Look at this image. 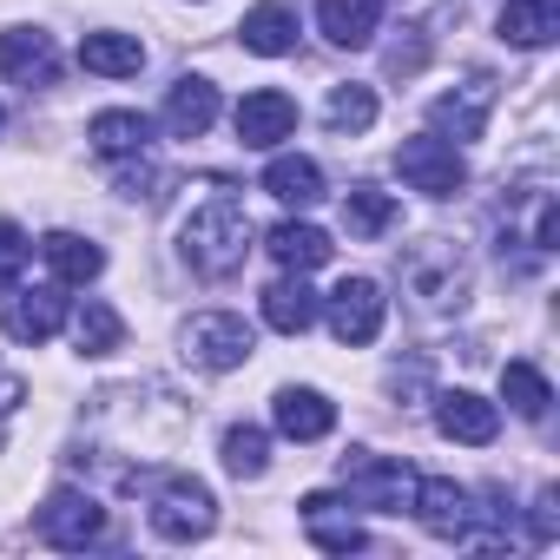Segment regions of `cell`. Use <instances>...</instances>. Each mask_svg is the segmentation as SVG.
<instances>
[{
  "instance_id": "obj_1",
  "label": "cell",
  "mask_w": 560,
  "mask_h": 560,
  "mask_svg": "<svg viewBox=\"0 0 560 560\" xmlns=\"http://www.w3.org/2000/svg\"><path fill=\"white\" fill-rule=\"evenodd\" d=\"M250 211L237 205V198H211V205H198L185 224H178V250H185V264L198 270V277H231L244 257H250Z\"/></svg>"
},
{
  "instance_id": "obj_2",
  "label": "cell",
  "mask_w": 560,
  "mask_h": 560,
  "mask_svg": "<svg viewBox=\"0 0 560 560\" xmlns=\"http://www.w3.org/2000/svg\"><path fill=\"white\" fill-rule=\"evenodd\" d=\"M211 527H218V501H211V488L191 481V475H165L159 494H152V534L172 540V547H191V540H205Z\"/></svg>"
},
{
  "instance_id": "obj_3",
  "label": "cell",
  "mask_w": 560,
  "mask_h": 560,
  "mask_svg": "<svg viewBox=\"0 0 560 560\" xmlns=\"http://www.w3.org/2000/svg\"><path fill=\"white\" fill-rule=\"evenodd\" d=\"M343 488H350V508L402 514L409 494H416V475H409V462H396V455H370V448H357V455H343Z\"/></svg>"
},
{
  "instance_id": "obj_4",
  "label": "cell",
  "mask_w": 560,
  "mask_h": 560,
  "mask_svg": "<svg viewBox=\"0 0 560 560\" xmlns=\"http://www.w3.org/2000/svg\"><path fill=\"white\" fill-rule=\"evenodd\" d=\"M250 350H257V330H250L237 311H205V317L185 324V357H191L198 370H211V376L244 370Z\"/></svg>"
},
{
  "instance_id": "obj_5",
  "label": "cell",
  "mask_w": 560,
  "mask_h": 560,
  "mask_svg": "<svg viewBox=\"0 0 560 560\" xmlns=\"http://www.w3.org/2000/svg\"><path fill=\"white\" fill-rule=\"evenodd\" d=\"M396 172H402L409 191H422V198H455V191L468 185V159H462L448 139H435V132L402 139V145H396Z\"/></svg>"
},
{
  "instance_id": "obj_6",
  "label": "cell",
  "mask_w": 560,
  "mask_h": 560,
  "mask_svg": "<svg viewBox=\"0 0 560 560\" xmlns=\"http://www.w3.org/2000/svg\"><path fill=\"white\" fill-rule=\"evenodd\" d=\"M383 317H389V298H383L376 277H343V284L330 291V330H337V343H350V350L376 343Z\"/></svg>"
},
{
  "instance_id": "obj_7",
  "label": "cell",
  "mask_w": 560,
  "mask_h": 560,
  "mask_svg": "<svg viewBox=\"0 0 560 560\" xmlns=\"http://www.w3.org/2000/svg\"><path fill=\"white\" fill-rule=\"evenodd\" d=\"M409 291H416L429 311H462V298H468V264L455 257L448 237H429V244L409 257Z\"/></svg>"
},
{
  "instance_id": "obj_8",
  "label": "cell",
  "mask_w": 560,
  "mask_h": 560,
  "mask_svg": "<svg viewBox=\"0 0 560 560\" xmlns=\"http://www.w3.org/2000/svg\"><path fill=\"white\" fill-rule=\"evenodd\" d=\"M488 113H494V80H488V73H468L455 93H442V100L429 106V126H435V139L468 145V139L488 132Z\"/></svg>"
},
{
  "instance_id": "obj_9",
  "label": "cell",
  "mask_w": 560,
  "mask_h": 560,
  "mask_svg": "<svg viewBox=\"0 0 560 560\" xmlns=\"http://www.w3.org/2000/svg\"><path fill=\"white\" fill-rule=\"evenodd\" d=\"M34 527H40L47 547H93V540L106 534V508H100L93 494H80V488H54Z\"/></svg>"
},
{
  "instance_id": "obj_10",
  "label": "cell",
  "mask_w": 560,
  "mask_h": 560,
  "mask_svg": "<svg viewBox=\"0 0 560 560\" xmlns=\"http://www.w3.org/2000/svg\"><path fill=\"white\" fill-rule=\"evenodd\" d=\"M409 508H416V521H422L429 534H442V540H475V501H468L462 481L429 475V481H416Z\"/></svg>"
},
{
  "instance_id": "obj_11",
  "label": "cell",
  "mask_w": 560,
  "mask_h": 560,
  "mask_svg": "<svg viewBox=\"0 0 560 560\" xmlns=\"http://www.w3.org/2000/svg\"><path fill=\"white\" fill-rule=\"evenodd\" d=\"M291 132H298V100H291V93L264 86V93H244V100H237V139H244L250 152L284 145Z\"/></svg>"
},
{
  "instance_id": "obj_12",
  "label": "cell",
  "mask_w": 560,
  "mask_h": 560,
  "mask_svg": "<svg viewBox=\"0 0 560 560\" xmlns=\"http://www.w3.org/2000/svg\"><path fill=\"white\" fill-rule=\"evenodd\" d=\"M0 73H8L14 86H54L60 80V47H54V34H40V27H14V34H0Z\"/></svg>"
},
{
  "instance_id": "obj_13",
  "label": "cell",
  "mask_w": 560,
  "mask_h": 560,
  "mask_svg": "<svg viewBox=\"0 0 560 560\" xmlns=\"http://www.w3.org/2000/svg\"><path fill=\"white\" fill-rule=\"evenodd\" d=\"M435 429H442L448 442L488 448V442L501 435V409H494L488 396H475V389H448V396H435Z\"/></svg>"
},
{
  "instance_id": "obj_14",
  "label": "cell",
  "mask_w": 560,
  "mask_h": 560,
  "mask_svg": "<svg viewBox=\"0 0 560 560\" xmlns=\"http://www.w3.org/2000/svg\"><path fill=\"white\" fill-rule=\"evenodd\" d=\"M8 337L14 343H47V337H60V324H67V298L54 291V284H34V291H8Z\"/></svg>"
},
{
  "instance_id": "obj_15",
  "label": "cell",
  "mask_w": 560,
  "mask_h": 560,
  "mask_svg": "<svg viewBox=\"0 0 560 560\" xmlns=\"http://www.w3.org/2000/svg\"><path fill=\"white\" fill-rule=\"evenodd\" d=\"M270 422L284 429L291 442H324L337 429V402L324 389H277L270 396Z\"/></svg>"
},
{
  "instance_id": "obj_16",
  "label": "cell",
  "mask_w": 560,
  "mask_h": 560,
  "mask_svg": "<svg viewBox=\"0 0 560 560\" xmlns=\"http://www.w3.org/2000/svg\"><path fill=\"white\" fill-rule=\"evenodd\" d=\"M324 317V304L311 298V284H304V270H291V277H277V284L264 291V324L270 330H284V337H304L311 324Z\"/></svg>"
},
{
  "instance_id": "obj_17",
  "label": "cell",
  "mask_w": 560,
  "mask_h": 560,
  "mask_svg": "<svg viewBox=\"0 0 560 560\" xmlns=\"http://www.w3.org/2000/svg\"><path fill=\"white\" fill-rule=\"evenodd\" d=\"M211 119H218V86L198 80V73H185V80L165 93V126H172V139H205Z\"/></svg>"
},
{
  "instance_id": "obj_18",
  "label": "cell",
  "mask_w": 560,
  "mask_h": 560,
  "mask_svg": "<svg viewBox=\"0 0 560 560\" xmlns=\"http://www.w3.org/2000/svg\"><path fill=\"white\" fill-rule=\"evenodd\" d=\"M494 27H501V40L508 47H553L560 40V8L553 0H508V8L494 14Z\"/></svg>"
},
{
  "instance_id": "obj_19",
  "label": "cell",
  "mask_w": 560,
  "mask_h": 560,
  "mask_svg": "<svg viewBox=\"0 0 560 560\" xmlns=\"http://www.w3.org/2000/svg\"><path fill=\"white\" fill-rule=\"evenodd\" d=\"M237 34H244V47L264 54V60L298 54V14L284 8V0H264V8H250V14L237 21Z\"/></svg>"
},
{
  "instance_id": "obj_20",
  "label": "cell",
  "mask_w": 560,
  "mask_h": 560,
  "mask_svg": "<svg viewBox=\"0 0 560 560\" xmlns=\"http://www.w3.org/2000/svg\"><path fill=\"white\" fill-rule=\"evenodd\" d=\"M264 191L277 198V205H317L324 198V165L317 159H304V152H284V159H270L264 165Z\"/></svg>"
},
{
  "instance_id": "obj_21",
  "label": "cell",
  "mask_w": 560,
  "mask_h": 560,
  "mask_svg": "<svg viewBox=\"0 0 560 560\" xmlns=\"http://www.w3.org/2000/svg\"><path fill=\"white\" fill-rule=\"evenodd\" d=\"M86 139H93V152H100V159H139V152L152 145V119H145V113H126V106H113V113H93Z\"/></svg>"
},
{
  "instance_id": "obj_22",
  "label": "cell",
  "mask_w": 560,
  "mask_h": 560,
  "mask_svg": "<svg viewBox=\"0 0 560 560\" xmlns=\"http://www.w3.org/2000/svg\"><path fill=\"white\" fill-rule=\"evenodd\" d=\"M317 27L337 47H370L383 27V0H317Z\"/></svg>"
},
{
  "instance_id": "obj_23",
  "label": "cell",
  "mask_w": 560,
  "mask_h": 560,
  "mask_svg": "<svg viewBox=\"0 0 560 560\" xmlns=\"http://www.w3.org/2000/svg\"><path fill=\"white\" fill-rule=\"evenodd\" d=\"M40 257L54 264V277H60V284H93V277L106 270V250H100L93 237H80V231H47Z\"/></svg>"
},
{
  "instance_id": "obj_24",
  "label": "cell",
  "mask_w": 560,
  "mask_h": 560,
  "mask_svg": "<svg viewBox=\"0 0 560 560\" xmlns=\"http://www.w3.org/2000/svg\"><path fill=\"white\" fill-rule=\"evenodd\" d=\"M264 250H270L277 264H284V270H317V264H330V237H324L317 224H298V218H284V224H270Z\"/></svg>"
},
{
  "instance_id": "obj_25",
  "label": "cell",
  "mask_w": 560,
  "mask_h": 560,
  "mask_svg": "<svg viewBox=\"0 0 560 560\" xmlns=\"http://www.w3.org/2000/svg\"><path fill=\"white\" fill-rule=\"evenodd\" d=\"M80 67L100 73V80H132L145 67V47L132 34H86L80 40Z\"/></svg>"
},
{
  "instance_id": "obj_26",
  "label": "cell",
  "mask_w": 560,
  "mask_h": 560,
  "mask_svg": "<svg viewBox=\"0 0 560 560\" xmlns=\"http://www.w3.org/2000/svg\"><path fill=\"white\" fill-rule=\"evenodd\" d=\"M337 494H304V527H311V540L324 547V553H357L363 547V527L357 521H337Z\"/></svg>"
},
{
  "instance_id": "obj_27",
  "label": "cell",
  "mask_w": 560,
  "mask_h": 560,
  "mask_svg": "<svg viewBox=\"0 0 560 560\" xmlns=\"http://www.w3.org/2000/svg\"><path fill=\"white\" fill-rule=\"evenodd\" d=\"M396 218H402V205H396L389 191H376V185H357V191L343 198V224H350V237H363V244H376Z\"/></svg>"
},
{
  "instance_id": "obj_28",
  "label": "cell",
  "mask_w": 560,
  "mask_h": 560,
  "mask_svg": "<svg viewBox=\"0 0 560 560\" xmlns=\"http://www.w3.org/2000/svg\"><path fill=\"white\" fill-rule=\"evenodd\" d=\"M73 343H80L86 357H113V350L126 343V324H119V311H113L106 298H86V304L73 311Z\"/></svg>"
},
{
  "instance_id": "obj_29",
  "label": "cell",
  "mask_w": 560,
  "mask_h": 560,
  "mask_svg": "<svg viewBox=\"0 0 560 560\" xmlns=\"http://www.w3.org/2000/svg\"><path fill=\"white\" fill-rule=\"evenodd\" d=\"M324 126H330L337 139L370 132V126H376V93H370V86H357V80H350V86H337V93H330V106H324Z\"/></svg>"
},
{
  "instance_id": "obj_30",
  "label": "cell",
  "mask_w": 560,
  "mask_h": 560,
  "mask_svg": "<svg viewBox=\"0 0 560 560\" xmlns=\"http://www.w3.org/2000/svg\"><path fill=\"white\" fill-rule=\"evenodd\" d=\"M501 396H508V409H514L521 422H540L547 402H553V389H547V376H540L534 363H508V370H501Z\"/></svg>"
},
{
  "instance_id": "obj_31",
  "label": "cell",
  "mask_w": 560,
  "mask_h": 560,
  "mask_svg": "<svg viewBox=\"0 0 560 560\" xmlns=\"http://www.w3.org/2000/svg\"><path fill=\"white\" fill-rule=\"evenodd\" d=\"M224 468H231L237 481H257V475L270 468V435H264L257 422H237V429H224Z\"/></svg>"
},
{
  "instance_id": "obj_32",
  "label": "cell",
  "mask_w": 560,
  "mask_h": 560,
  "mask_svg": "<svg viewBox=\"0 0 560 560\" xmlns=\"http://www.w3.org/2000/svg\"><path fill=\"white\" fill-rule=\"evenodd\" d=\"M21 264H27V237H21V224H8V218H0V298L14 291Z\"/></svg>"
},
{
  "instance_id": "obj_33",
  "label": "cell",
  "mask_w": 560,
  "mask_h": 560,
  "mask_svg": "<svg viewBox=\"0 0 560 560\" xmlns=\"http://www.w3.org/2000/svg\"><path fill=\"white\" fill-rule=\"evenodd\" d=\"M422 60H429V47H422V34H416V27H409V40H396V47L383 54V67H389L396 80H409V73L422 67Z\"/></svg>"
},
{
  "instance_id": "obj_34",
  "label": "cell",
  "mask_w": 560,
  "mask_h": 560,
  "mask_svg": "<svg viewBox=\"0 0 560 560\" xmlns=\"http://www.w3.org/2000/svg\"><path fill=\"white\" fill-rule=\"evenodd\" d=\"M553 534H560V494L540 488L534 494V547H553Z\"/></svg>"
},
{
  "instance_id": "obj_35",
  "label": "cell",
  "mask_w": 560,
  "mask_h": 560,
  "mask_svg": "<svg viewBox=\"0 0 560 560\" xmlns=\"http://www.w3.org/2000/svg\"><path fill=\"white\" fill-rule=\"evenodd\" d=\"M21 402H27V383H21L8 363H0V442H8V422L21 416Z\"/></svg>"
},
{
  "instance_id": "obj_36",
  "label": "cell",
  "mask_w": 560,
  "mask_h": 560,
  "mask_svg": "<svg viewBox=\"0 0 560 560\" xmlns=\"http://www.w3.org/2000/svg\"><path fill=\"white\" fill-rule=\"evenodd\" d=\"M0 126H8V113H0Z\"/></svg>"
}]
</instances>
